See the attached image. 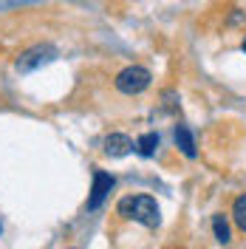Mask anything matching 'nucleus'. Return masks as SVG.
<instances>
[{
	"label": "nucleus",
	"instance_id": "f257e3e1",
	"mask_svg": "<svg viewBox=\"0 0 246 249\" xmlns=\"http://www.w3.org/2000/svg\"><path fill=\"white\" fill-rule=\"evenodd\" d=\"M116 213L122 218H130V221L141 224V227H150V230H156L158 221H161L158 204L150 196H127V198H122V201L116 204Z\"/></svg>",
	"mask_w": 246,
	"mask_h": 249
},
{
	"label": "nucleus",
	"instance_id": "f03ea898",
	"mask_svg": "<svg viewBox=\"0 0 246 249\" xmlns=\"http://www.w3.org/2000/svg\"><path fill=\"white\" fill-rule=\"evenodd\" d=\"M150 82H153V74H150L147 68H141V65H127L124 71L116 74V91L127 93V96H136V93L147 91Z\"/></svg>",
	"mask_w": 246,
	"mask_h": 249
},
{
	"label": "nucleus",
	"instance_id": "7ed1b4c3",
	"mask_svg": "<svg viewBox=\"0 0 246 249\" xmlns=\"http://www.w3.org/2000/svg\"><path fill=\"white\" fill-rule=\"evenodd\" d=\"M57 57V48L48 46V43H40V46H31L26 48L20 57H17L15 68L20 71V74H31V71H37V68H43V65H48V62Z\"/></svg>",
	"mask_w": 246,
	"mask_h": 249
},
{
	"label": "nucleus",
	"instance_id": "20e7f679",
	"mask_svg": "<svg viewBox=\"0 0 246 249\" xmlns=\"http://www.w3.org/2000/svg\"><path fill=\"white\" fill-rule=\"evenodd\" d=\"M110 190H113V176L105 173V170L93 173V187H91V196H88V210H99L102 201L108 198Z\"/></svg>",
	"mask_w": 246,
	"mask_h": 249
},
{
	"label": "nucleus",
	"instance_id": "39448f33",
	"mask_svg": "<svg viewBox=\"0 0 246 249\" xmlns=\"http://www.w3.org/2000/svg\"><path fill=\"white\" fill-rule=\"evenodd\" d=\"M130 150H133V139L124 136V133H110L108 139H105V153L113 156V159H122Z\"/></svg>",
	"mask_w": 246,
	"mask_h": 249
},
{
	"label": "nucleus",
	"instance_id": "423d86ee",
	"mask_svg": "<svg viewBox=\"0 0 246 249\" xmlns=\"http://www.w3.org/2000/svg\"><path fill=\"white\" fill-rule=\"evenodd\" d=\"M176 144H178V150H181L187 159H195V156H198L195 142H193V133H190L187 124H178V127H176Z\"/></svg>",
	"mask_w": 246,
	"mask_h": 249
},
{
	"label": "nucleus",
	"instance_id": "0eeeda50",
	"mask_svg": "<svg viewBox=\"0 0 246 249\" xmlns=\"http://www.w3.org/2000/svg\"><path fill=\"white\" fill-rule=\"evenodd\" d=\"M156 147H158V136H156V133H144V136H139V142H136L139 156H153Z\"/></svg>",
	"mask_w": 246,
	"mask_h": 249
},
{
	"label": "nucleus",
	"instance_id": "6e6552de",
	"mask_svg": "<svg viewBox=\"0 0 246 249\" xmlns=\"http://www.w3.org/2000/svg\"><path fill=\"white\" fill-rule=\"evenodd\" d=\"M232 218H235V224L246 232V196H238L235 198V204H232Z\"/></svg>",
	"mask_w": 246,
	"mask_h": 249
},
{
	"label": "nucleus",
	"instance_id": "1a4fd4ad",
	"mask_svg": "<svg viewBox=\"0 0 246 249\" xmlns=\"http://www.w3.org/2000/svg\"><path fill=\"white\" fill-rule=\"evenodd\" d=\"M212 230H215V238L221 244H229V224H227V218L221 215V213L212 218Z\"/></svg>",
	"mask_w": 246,
	"mask_h": 249
},
{
	"label": "nucleus",
	"instance_id": "9d476101",
	"mask_svg": "<svg viewBox=\"0 0 246 249\" xmlns=\"http://www.w3.org/2000/svg\"><path fill=\"white\" fill-rule=\"evenodd\" d=\"M31 3H40V0H0V12L20 9V6H31Z\"/></svg>",
	"mask_w": 246,
	"mask_h": 249
},
{
	"label": "nucleus",
	"instance_id": "9b49d317",
	"mask_svg": "<svg viewBox=\"0 0 246 249\" xmlns=\"http://www.w3.org/2000/svg\"><path fill=\"white\" fill-rule=\"evenodd\" d=\"M241 48H244V51H246V37H244V46H241Z\"/></svg>",
	"mask_w": 246,
	"mask_h": 249
}]
</instances>
